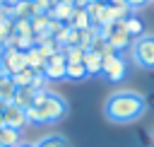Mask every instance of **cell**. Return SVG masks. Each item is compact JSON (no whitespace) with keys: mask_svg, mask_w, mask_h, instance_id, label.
<instances>
[{"mask_svg":"<svg viewBox=\"0 0 154 147\" xmlns=\"http://www.w3.org/2000/svg\"><path fill=\"white\" fill-rule=\"evenodd\" d=\"M147 111V99L135 89L113 92L103 104V116L111 123H135Z\"/></svg>","mask_w":154,"mask_h":147,"instance_id":"1","label":"cell"},{"mask_svg":"<svg viewBox=\"0 0 154 147\" xmlns=\"http://www.w3.org/2000/svg\"><path fill=\"white\" fill-rule=\"evenodd\" d=\"M67 111H70V106L60 94H55L51 89H34V104L26 108V120L48 125V123L63 120L67 116Z\"/></svg>","mask_w":154,"mask_h":147,"instance_id":"2","label":"cell"},{"mask_svg":"<svg viewBox=\"0 0 154 147\" xmlns=\"http://www.w3.org/2000/svg\"><path fill=\"white\" fill-rule=\"evenodd\" d=\"M130 55L137 67L142 70H154V34H142L132 41Z\"/></svg>","mask_w":154,"mask_h":147,"instance_id":"3","label":"cell"},{"mask_svg":"<svg viewBox=\"0 0 154 147\" xmlns=\"http://www.w3.org/2000/svg\"><path fill=\"white\" fill-rule=\"evenodd\" d=\"M99 34H101V39H103L116 53L130 51V46H132V36L125 31V24H123V22H113V24H108V27H101Z\"/></svg>","mask_w":154,"mask_h":147,"instance_id":"4","label":"cell"},{"mask_svg":"<svg viewBox=\"0 0 154 147\" xmlns=\"http://www.w3.org/2000/svg\"><path fill=\"white\" fill-rule=\"evenodd\" d=\"M101 75H103L108 82H120V80H125V75H128V60H125L120 53L103 55Z\"/></svg>","mask_w":154,"mask_h":147,"instance_id":"5","label":"cell"},{"mask_svg":"<svg viewBox=\"0 0 154 147\" xmlns=\"http://www.w3.org/2000/svg\"><path fill=\"white\" fill-rule=\"evenodd\" d=\"M0 63H2V70L5 75H17L26 67V58H24V51H17V48H2L0 51Z\"/></svg>","mask_w":154,"mask_h":147,"instance_id":"6","label":"cell"},{"mask_svg":"<svg viewBox=\"0 0 154 147\" xmlns=\"http://www.w3.org/2000/svg\"><path fill=\"white\" fill-rule=\"evenodd\" d=\"M65 67H67V58H65L63 51H58L55 55H51V58L46 60L43 75H46L48 82H53V80H65Z\"/></svg>","mask_w":154,"mask_h":147,"instance_id":"7","label":"cell"},{"mask_svg":"<svg viewBox=\"0 0 154 147\" xmlns=\"http://www.w3.org/2000/svg\"><path fill=\"white\" fill-rule=\"evenodd\" d=\"M0 123L22 133V128H26V123H29L26 120V111L19 108V106H14V104H7L5 111H2V116H0Z\"/></svg>","mask_w":154,"mask_h":147,"instance_id":"8","label":"cell"},{"mask_svg":"<svg viewBox=\"0 0 154 147\" xmlns=\"http://www.w3.org/2000/svg\"><path fill=\"white\" fill-rule=\"evenodd\" d=\"M75 0H53V7H51V19H58V22H63V24H67L70 22V17H72V12H75Z\"/></svg>","mask_w":154,"mask_h":147,"instance_id":"9","label":"cell"},{"mask_svg":"<svg viewBox=\"0 0 154 147\" xmlns=\"http://www.w3.org/2000/svg\"><path fill=\"white\" fill-rule=\"evenodd\" d=\"M82 65H84V70H87V77L89 75H101V65H103V55L99 53V51H87L84 53V58H82Z\"/></svg>","mask_w":154,"mask_h":147,"instance_id":"10","label":"cell"},{"mask_svg":"<svg viewBox=\"0 0 154 147\" xmlns=\"http://www.w3.org/2000/svg\"><path fill=\"white\" fill-rule=\"evenodd\" d=\"M67 27H75L77 31H84V29H89V27H91V19H89V12H87V7H75V12H72V17H70Z\"/></svg>","mask_w":154,"mask_h":147,"instance_id":"11","label":"cell"},{"mask_svg":"<svg viewBox=\"0 0 154 147\" xmlns=\"http://www.w3.org/2000/svg\"><path fill=\"white\" fill-rule=\"evenodd\" d=\"M10 104H14V106H19V108H29L31 104H34V89L31 87H24V89H14V96H12V101Z\"/></svg>","mask_w":154,"mask_h":147,"instance_id":"12","label":"cell"},{"mask_svg":"<svg viewBox=\"0 0 154 147\" xmlns=\"http://www.w3.org/2000/svg\"><path fill=\"white\" fill-rule=\"evenodd\" d=\"M123 24H125V31L132 36V41L137 39V36H142V34H147L144 31V22L137 17V14H130L128 19H123Z\"/></svg>","mask_w":154,"mask_h":147,"instance_id":"13","label":"cell"},{"mask_svg":"<svg viewBox=\"0 0 154 147\" xmlns=\"http://www.w3.org/2000/svg\"><path fill=\"white\" fill-rule=\"evenodd\" d=\"M24 58H26V67H31L34 72H43L46 58L38 53V48H36V46H34V48H29V51L24 53Z\"/></svg>","mask_w":154,"mask_h":147,"instance_id":"14","label":"cell"},{"mask_svg":"<svg viewBox=\"0 0 154 147\" xmlns=\"http://www.w3.org/2000/svg\"><path fill=\"white\" fill-rule=\"evenodd\" d=\"M19 130L2 125L0 128V147H19Z\"/></svg>","mask_w":154,"mask_h":147,"instance_id":"15","label":"cell"},{"mask_svg":"<svg viewBox=\"0 0 154 147\" xmlns=\"http://www.w3.org/2000/svg\"><path fill=\"white\" fill-rule=\"evenodd\" d=\"M51 27V14H34L31 17V31L34 36H46Z\"/></svg>","mask_w":154,"mask_h":147,"instance_id":"16","label":"cell"},{"mask_svg":"<svg viewBox=\"0 0 154 147\" xmlns=\"http://www.w3.org/2000/svg\"><path fill=\"white\" fill-rule=\"evenodd\" d=\"M84 77H87V70H84L82 63H67V67H65V80L79 82V80H84Z\"/></svg>","mask_w":154,"mask_h":147,"instance_id":"17","label":"cell"},{"mask_svg":"<svg viewBox=\"0 0 154 147\" xmlns=\"http://www.w3.org/2000/svg\"><path fill=\"white\" fill-rule=\"evenodd\" d=\"M34 70L31 67H24L22 72H17V75H12V82H14V87L17 89H24V87H31V82H34Z\"/></svg>","mask_w":154,"mask_h":147,"instance_id":"18","label":"cell"},{"mask_svg":"<svg viewBox=\"0 0 154 147\" xmlns=\"http://www.w3.org/2000/svg\"><path fill=\"white\" fill-rule=\"evenodd\" d=\"M14 82H12V77L10 75H5V77H0V99L2 101H12V96H14Z\"/></svg>","mask_w":154,"mask_h":147,"instance_id":"19","label":"cell"},{"mask_svg":"<svg viewBox=\"0 0 154 147\" xmlns=\"http://www.w3.org/2000/svg\"><path fill=\"white\" fill-rule=\"evenodd\" d=\"M14 34L31 39V36H34V31H31V19H26V17H19V19H14Z\"/></svg>","mask_w":154,"mask_h":147,"instance_id":"20","label":"cell"},{"mask_svg":"<svg viewBox=\"0 0 154 147\" xmlns=\"http://www.w3.org/2000/svg\"><path fill=\"white\" fill-rule=\"evenodd\" d=\"M34 147H67V140L63 135H48V137L38 140Z\"/></svg>","mask_w":154,"mask_h":147,"instance_id":"21","label":"cell"},{"mask_svg":"<svg viewBox=\"0 0 154 147\" xmlns=\"http://www.w3.org/2000/svg\"><path fill=\"white\" fill-rule=\"evenodd\" d=\"M63 53H65L67 63H82V58H84L87 51L82 46H67V48H63Z\"/></svg>","mask_w":154,"mask_h":147,"instance_id":"22","label":"cell"},{"mask_svg":"<svg viewBox=\"0 0 154 147\" xmlns=\"http://www.w3.org/2000/svg\"><path fill=\"white\" fill-rule=\"evenodd\" d=\"M51 7H53V0H31V12L34 14H48Z\"/></svg>","mask_w":154,"mask_h":147,"instance_id":"23","label":"cell"},{"mask_svg":"<svg viewBox=\"0 0 154 147\" xmlns=\"http://www.w3.org/2000/svg\"><path fill=\"white\" fill-rule=\"evenodd\" d=\"M67 46H79V31L75 27H67V41H65V48Z\"/></svg>","mask_w":154,"mask_h":147,"instance_id":"24","label":"cell"},{"mask_svg":"<svg viewBox=\"0 0 154 147\" xmlns=\"http://www.w3.org/2000/svg\"><path fill=\"white\" fill-rule=\"evenodd\" d=\"M31 89H48V80H46V75H43V72H36V75H34Z\"/></svg>","mask_w":154,"mask_h":147,"instance_id":"25","label":"cell"},{"mask_svg":"<svg viewBox=\"0 0 154 147\" xmlns=\"http://www.w3.org/2000/svg\"><path fill=\"white\" fill-rule=\"evenodd\" d=\"M125 2H128V7H130L132 12H137V10H142V7H144L149 0H125Z\"/></svg>","mask_w":154,"mask_h":147,"instance_id":"26","label":"cell"},{"mask_svg":"<svg viewBox=\"0 0 154 147\" xmlns=\"http://www.w3.org/2000/svg\"><path fill=\"white\" fill-rule=\"evenodd\" d=\"M19 147H34V145H19Z\"/></svg>","mask_w":154,"mask_h":147,"instance_id":"27","label":"cell"},{"mask_svg":"<svg viewBox=\"0 0 154 147\" xmlns=\"http://www.w3.org/2000/svg\"><path fill=\"white\" fill-rule=\"evenodd\" d=\"M0 10H2V0H0Z\"/></svg>","mask_w":154,"mask_h":147,"instance_id":"28","label":"cell"}]
</instances>
